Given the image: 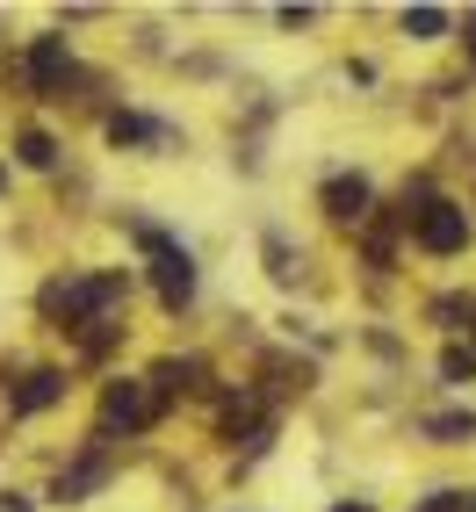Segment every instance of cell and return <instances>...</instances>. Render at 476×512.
<instances>
[{
    "mask_svg": "<svg viewBox=\"0 0 476 512\" xmlns=\"http://www.w3.org/2000/svg\"><path fill=\"white\" fill-rule=\"evenodd\" d=\"M152 383H159V390H195V383H202V361H159Z\"/></svg>",
    "mask_w": 476,
    "mask_h": 512,
    "instance_id": "obj_11",
    "label": "cell"
},
{
    "mask_svg": "<svg viewBox=\"0 0 476 512\" xmlns=\"http://www.w3.org/2000/svg\"><path fill=\"white\" fill-rule=\"evenodd\" d=\"M419 512H469V491H433Z\"/></svg>",
    "mask_w": 476,
    "mask_h": 512,
    "instance_id": "obj_16",
    "label": "cell"
},
{
    "mask_svg": "<svg viewBox=\"0 0 476 512\" xmlns=\"http://www.w3.org/2000/svg\"><path fill=\"white\" fill-rule=\"evenodd\" d=\"M412 238H419V253L448 260V253L469 246V210H462V202H448V195H433L426 210H412Z\"/></svg>",
    "mask_w": 476,
    "mask_h": 512,
    "instance_id": "obj_2",
    "label": "cell"
},
{
    "mask_svg": "<svg viewBox=\"0 0 476 512\" xmlns=\"http://www.w3.org/2000/svg\"><path fill=\"white\" fill-rule=\"evenodd\" d=\"M267 275H275V282H296V253H289L282 231H267Z\"/></svg>",
    "mask_w": 476,
    "mask_h": 512,
    "instance_id": "obj_13",
    "label": "cell"
},
{
    "mask_svg": "<svg viewBox=\"0 0 476 512\" xmlns=\"http://www.w3.org/2000/svg\"><path fill=\"white\" fill-rule=\"evenodd\" d=\"M123 275H65V282H51L44 289V318L65 332V325H101V311L109 303H123Z\"/></svg>",
    "mask_w": 476,
    "mask_h": 512,
    "instance_id": "obj_1",
    "label": "cell"
},
{
    "mask_svg": "<svg viewBox=\"0 0 476 512\" xmlns=\"http://www.w3.org/2000/svg\"><path fill=\"white\" fill-rule=\"evenodd\" d=\"M332 512H376V505H368V498H354V505H332Z\"/></svg>",
    "mask_w": 476,
    "mask_h": 512,
    "instance_id": "obj_18",
    "label": "cell"
},
{
    "mask_svg": "<svg viewBox=\"0 0 476 512\" xmlns=\"http://www.w3.org/2000/svg\"><path fill=\"white\" fill-rule=\"evenodd\" d=\"M368 195H376V188H368L361 174H339V181H325L318 202H325V217H332V224H361V217H368Z\"/></svg>",
    "mask_w": 476,
    "mask_h": 512,
    "instance_id": "obj_5",
    "label": "cell"
},
{
    "mask_svg": "<svg viewBox=\"0 0 476 512\" xmlns=\"http://www.w3.org/2000/svg\"><path fill=\"white\" fill-rule=\"evenodd\" d=\"M159 419V390L130 383V375H116L109 390H101V433H145Z\"/></svg>",
    "mask_w": 476,
    "mask_h": 512,
    "instance_id": "obj_4",
    "label": "cell"
},
{
    "mask_svg": "<svg viewBox=\"0 0 476 512\" xmlns=\"http://www.w3.org/2000/svg\"><path fill=\"white\" fill-rule=\"evenodd\" d=\"M15 152H22V166H58V145L44 138V130H22V138H15Z\"/></svg>",
    "mask_w": 476,
    "mask_h": 512,
    "instance_id": "obj_12",
    "label": "cell"
},
{
    "mask_svg": "<svg viewBox=\"0 0 476 512\" xmlns=\"http://www.w3.org/2000/svg\"><path fill=\"white\" fill-rule=\"evenodd\" d=\"M462 44H469V65H476V15L462 22Z\"/></svg>",
    "mask_w": 476,
    "mask_h": 512,
    "instance_id": "obj_17",
    "label": "cell"
},
{
    "mask_svg": "<svg viewBox=\"0 0 476 512\" xmlns=\"http://www.w3.org/2000/svg\"><path fill=\"white\" fill-rule=\"evenodd\" d=\"M109 138H116V145H145L152 123H145V116H109Z\"/></svg>",
    "mask_w": 476,
    "mask_h": 512,
    "instance_id": "obj_15",
    "label": "cell"
},
{
    "mask_svg": "<svg viewBox=\"0 0 476 512\" xmlns=\"http://www.w3.org/2000/svg\"><path fill=\"white\" fill-rule=\"evenodd\" d=\"M22 73H29L37 94H58V80H65V37H37L29 58H22Z\"/></svg>",
    "mask_w": 476,
    "mask_h": 512,
    "instance_id": "obj_6",
    "label": "cell"
},
{
    "mask_svg": "<svg viewBox=\"0 0 476 512\" xmlns=\"http://www.w3.org/2000/svg\"><path fill=\"white\" fill-rule=\"evenodd\" d=\"M138 246H145L152 267H159V303H166V311H181V303L195 296V260H188L166 231H152V224H138Z\"/></svg>",
    "mask_w": 476,
    "mask_h": 512,
    "instance_id": "obj_3",
    "label": "cell"
},
{
    "mask_svg": "<svg viewBox=\"0 0 476 512\" xmlns=\"http://www.w3.org/2000/svg\"><path fill=\"white\" fill-rule=\"evenodd\" d=\"M440 375H448V383H476V347H448L440 354Z\"/></svg>",
    "mask_w": 476,
    "mask_h": 512,
    "instance_id": "obj_14",
    "label": "cell"
},
{
    "mask_svg": "<svg viewBox=\"0 0 476 512\" xmlns=\"http://www.w3.org/2000/svg\"><path fill=\"white\" fill-rule=\"evenodd\" d=\"M0 188H8V174H0Z\"/></svg>",
    "mask_w": 476,
    "mask_h": 512,
    "instance_id": "obj_19",
    "label": "cell"
},
{
    "mask_svg": "<svg viewBox=\"0 0 476 512\" xmlns=\"http://www.w3.org/2000/svg\"><path fill=\"white\" fill-rule=\"evenodd\" d=\"M440 29H448V8H404V37H419V44H433Z\"/></svg>",
    "mask_w": 476,
    "mask_h": 512,
    "instance_id": "obj_10",
    "label": "cell"
},
{
    "mask_svg": "<svg viewBox=\"0 0 476 512\" xmlns=\"http://www.w3.org/2000/svg\"><path fill=\"white\" fill-rule=\"evenodd\" d=\"M426 433H433V440H448V448H455V440H476V412H433Z\"/></svg>",
    "mask_w": 476,
    "mask_h": 512,
    "instance_id": "obj_9",
    "label": "cell"
},
{
    "mask_svg": "<svg viewBox=\"0 0 476 512\" xmlns=\"http://www.w3.org/2000/svg\"><path fill=\"white\" fill-rule=\"evenodd\" d=\"M101 476H109V455H87V462H73V469H58V484H51V498L58 505H80Z\"/></svg>",
    "mask_w": 476,
    "mask_h": 512,
    "instance_id": "obj_7",
    "label": "cell"
},
{
    "mask_svg": "<svg viewBox=\"0 0 476 512\" xmlns=\"http://www.w3.org/2000/svg\"><path fill=\"white\" fill-rule=\"evenodd\" d=\"M58 397H65V375H58V368H37V375L15 390V412H22V419H29V412H51Z\"/></svg>",
    "mask_w": 476,
    "mask_h": 512,
    "instance_id": "obj_8",
    "label": "cell"
}]
</instances>
